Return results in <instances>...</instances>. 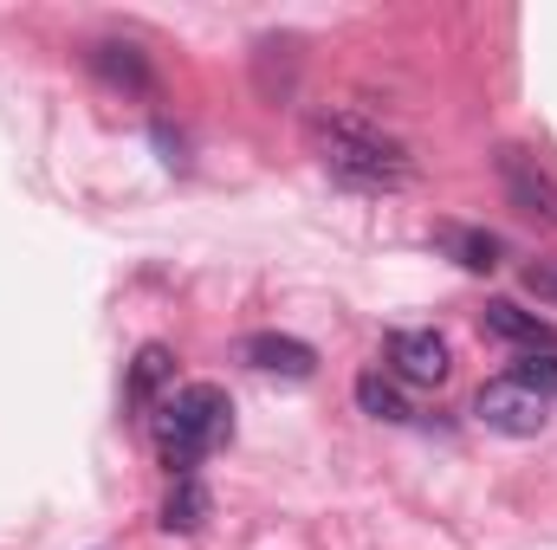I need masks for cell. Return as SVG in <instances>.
<instances>
[{
	"instance_id": "52a82bcc",
	"label": "cell",
	"mask_w": 557,
	"mask_h": 550,
	"mask_svg": "<svg viewBox=\"0 0 557 550\" xmlns=\"http://www.w3.org/2000/svg\"><path fill=\"white\" fill-rule=\"evenodd\" d=\"M480 324L493 330V337H506V343H519V350H557V330L539 317V311H519V304H506V298H493L486 311H480Z\"/></svg>"
},
{
	"instance_id": "4fadbf2b",
	"label": "cell",
	"mask_w": 557,
	"mask_h": 550,
	"mask_svg": "<svg viewBox=\"0 0 557 550\" xmlns=\"http://www.w3.org/2000/svg\"><path fill=\"white\" fill-rule=\"evenodd\" d=\"M512 376H519L532 396H545V402H552V396H557V350H525Z\"/></svg>"
},
{
	"instance_id": "7c38bea8",
	"label": "cell",
	"mask_w": 557,
	"mask_h": 550,
	"mask_svg": "<svg viewBox=\"0 0 557 550\" xmlns=\"http://www.w3.org/2000/svg\"><path fill=\"white\" fill-rule=\"evenodd\" d=\"M441 240L454 247V260H460L467 273H493L499 253H506V247H499L493 234H480V227H441Z\"/></svg>"
},
{
	"instance_id": "30bf717a",
	"label": "cell",
	"mask_w": 557,
	"mask_h": 550,
	"mask_svg": "<svg viewBox=\"0 0 557 550\" xmlns=\"http://www.w3.org/2000/svg\"><path fill=\"white\" fill-rule=\"evenodd\" d=\"M357 409L376 414V421H409V396H403V383L389 376V370H363L357 376Z\"/></svg>"
},
{
	"instance_id": "8fae6325",
	"label": "cell",
	"mask_w": 557,
	"mask_h": 550,
	"mask_svg": "<svg viewBox=\"0 0 557 550\" xmlns=\"http://www.w3.org/2000/svg\"><path fill=\"white\" fill-rule=\"evenodd\" d=\"M91 65H98V78H111V85H124V91H143L149 85V65H143L137 46H91Z\"/></svg>"
},
{
	"instance_id": "ba28073f",
	"label": "cell",
	"mask_w": 557,
	"mask_h": 550,
	"mask_svg": "<svg viewBox=\"0 0 557 550\" xmlns=\"http://www.w3.org/2000/svg\"><path fill=\"white\" fill-rule=\"evenodd\" d=\"M169 383H175V350H169V343H143L137 363H131V383H124L131 409H149Z\"/></svg>"
},
{
	"instance_id": "277c9868",
	"label": "cell",
	"mask_w": 557,
	"mask_h": 550,
	"mask_svg": "<svg viewBox=\"0 0 557 550\" xmlns=\"http://www.w3.org/2000/svg\"><path fill=\"white\" fill-rule=\"evenodd\" d=\"M499 182H506V195H512L519 214H532V221L557 227V182L539 168V155H525V149H499Z\"/></svg>"
},
{
	"instance_id": "5b68a950",
	"label": "cell",
	"mask_w": 557,
	"mask_h": 550,
	"mask_svg": "<svg viewBox=\"0 0 557 550\" xmlns=\"http://www.w3.org/2000/svg\"><path fill=\"white\" fill-rule=\"evenodd\" d=\"M447 370H454V357H447V337L441 330H396L389 337V376L396 383L434 389V383H447Z\"/></svg>"
},
{
	"instance_id": "3957f363",
	"label": "cell",
	"mask_w": 557,
	"mask_h": 550,
	"mask_svg": "<svg viewBox=\"0 0 557 550\" xmlns=\"http://www.w3.org/2000/svg\"><path fill=\"white\" fill-rule=\"evenodd\" d=\"M473 421H480V427H493V434L525 440V434H545L552 402H545V396H532L519 376H493V383H480V396H473Z\"/></svg>"
},
{
	"instance_id": "9c48e42d",
	"label": "cell",
	"mask_w": 557,
	"mask_h": 550,
	"mask_svg": "<svg viewBox=\"0 0 557 550\" xmlns=\"http://www.w3.org/2000/svg\"><path fill=\"white\" fill-rule=\"evenodd\" d=\"M208 512H214V499H208V486L188 473V479H175L169 499H162V532H182V538H188V532L208 525Z\"/></svg>"
},
{
	"instance_id": "6da1fadb",
	"label": "cell",
	"mask_w": 557,
	"mask_h": 550,
	"mask_svg": "<svg viewBox=\"0 0 557 550\" xmlns=\"http://www.w3.org/2000/svg\"><path fill=\"white\" fill-rule=\"evenodd\" d=\"M311 149H318L324 175L357 188V195H396V188L416 182L409 142L389 137L383 124H370L363 111H318L311 117Z\"/></svg>"
},
{
	"instance_id": "5bb4252c",
	"label": "cell",
	"mask_w": 557,
	"mask_h": 550,
	"mask_svg": "<svg viewBox=\"0 0 557 550\" xmlns=\"http://www.w3.org/2000/svg\"><path fill=\"white\" fill-rule=\"evenodd\" d=\"M525 285H532V291H545V298H557V266H532Z\"/></svg>"
},
{
	"instance_id": "7a4b0ae2",
	"label": "cell",
	"mask_w": 557,
	"mask_h": 550,
	"mask_svg": "<svg viewBox=\"0 0 557 550\" xmlns=\"http://www.w3.org/2000/svg\"><path fill=\"white\" fill-rule=\"evenodd\" d=\"M227 434H234V402L214 383H188V389L162 396V409H156V453L175 479H188Z\"/></svg>"
},
{
	"instance_id": "8992f818",
	"label": "cell",
	"mask_w": 557,
	"mask_h": 550,
	"mask_svg": "<svg viewBox=\"0 0 557 550\" xmlns=\"http://www.w3.org/2000/svg\"><path fill=\"white\" fill-rule=\"evenodd\" d=\"M240 357H247L260 376H285V383L318 376V350H311V343H298V337H278V330H253V337L240 343Z\"/></svg>"
}]
</instances>
